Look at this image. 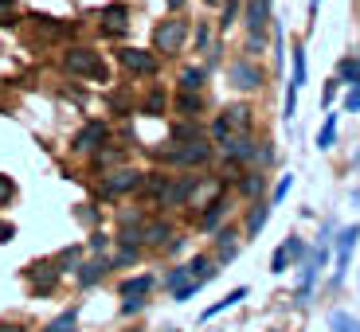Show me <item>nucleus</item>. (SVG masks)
Listing matches in <instances>:
<instances>
[{
    "label": "nucleus",
    "mask_w": 360,
    "mask_h": 332,
    "mask_svg": "<svg viewBox=\"0 0 360 332\" xmlns=\"http://www.w3.org/2000/svg\"><path fill=\"white\" fill-rule=\"evenodd\" d=\"M63 67L71 74H82V79H102L106 82V63L98 59V51H90V47H71L63 55Z\"/></svg>",
    "instance_id": "nucleus-1"
},
{
    "label": "nucleus",
    "mask_w": 360,
    "mask_h": 332,
    "mask_svg": "<svg viewBox=\"0 0 360 332\" xmlns=\"http://www.w3.org/2000/svg\"><path fill=\"white\" fill-rule=\"evenodd\" d=\"M184 36H188V24H184V20H165L153 32V44H157V51H180Z\"/></svg>",
    "instance_id": "nucleus-2"
},
{
    "label": "nucleus",
    "mask_w": 360,
    "mask_h": 332,
    "mask_svg": "<svg viewBox=\"0 0 360 332\" xmlns=\"http://www.w3.org/2000/svg\"><path fill=\"white\" fill-rule=\"evenodd\" d=\"M134 188H141V172L134 168H117L106 176V196H122V192H134Z\"/></svg>",
    "instance_id": "nucleus-3"
},
{
    "label": "nucleus",
    "mask_w": 360,
    "mask_h": 332,
    "mask_svg": "<svg viewBox=\"0 0 360 332\" xmlns=\"http://www.w3.org/2000/svg\"><path fill=\"white\" fill-rule=\"evenodd\" d=\"M153 289V278H129V281H122V297H129L126 305V313H134V309H141V297Z\"/></svg>",
    "instance_id": "nucleus-4"
},
{
    "label": "nucleus",
    "mask_w": 360,
    "mask_h": 332,
    "mask_svg": "<svg viewBox=\"0 0 360 332\" xmlns=\"http://www.w3.org/2000/svg\"><path fill=\"white\" fill-rule=\"evenodd\" d=\"M207 153H212V149H207V145L200 141V137H192V141L184 145V149L169 153V161H176V164H204V161H207Z\"/></svg>",
    "instance_id": "nucleus-5"
},
{
    "label": "nucleus",
    "mask_w": 360,
    "mask_h": 332,
    "mask_svg": "<svg viewBox=\"0 0 360 332\" xmlns=\"http://www.w3.org/2000/svg\"><path fill=\"white\" fill-rule=\"evenodd\" d=\"M102 141H106V126H102V121H94V126H86L79 137H75L71 149H75V153H90V149H98Z\"/></svg>",
    "instance_id": "nucleus-6"
},
{
    "label": "nucleus",
    "mask_w": 360,
    "mask_h": 332,
    "mask_svg": "<svg viewBox=\"0 0 360 332\" xmlns=\"http://www.w3.org/2000/svg\"><path fill=\"white\" fill-rule=\"evenodd\" d=\"M122 63H126L134 74H153L157 71L153 55H149V51H134V47H129V51H122Z\"/></svg>",
    "instance_id": "nucleus-7"
},
{
    "label": "nucleus",
    "mask_w": 360,
    "mask_h": 332,
    "mask_svg": "<svg viewBox=\"0 0 360 332\" xmlns=\"http://www.w3.org/2000/svg\"><path fill=\"white\" fill-rule=\"evenodd\" d=\"M266 12H270V0H251V4H247V24H251L255 36H262V27H266Z\"/></svg>",
    "instance_id": "nucleus-8"
},
{
    "label": "nucleus",
    "mask_w": 360,
    "mask_h": 332,
    "mask_svg": "<svg viewBox=\"0 0 360 332\" xmlns=\"http://www.w3.org/2000/svg\"><path fill=\"white\" fill-rule=\"evenodd\" d=\"M224 153H227V157H235V161H247V157H251L255 149H251V141H247L243 133H239V137L227 133V137H224Z\"/></svg>",
    "instance_id": "nucleus-9"
},
{
    "label": "nucleus",
    "mask_w": 360,
    "mask_h": 332,
    "mask_svg": "<svg viewBox=\"0 0 360 332\" xmlns=\"http://www.w3.org/2000/svg\"><path fill=\"white\" fill-rule=\"evenodd\" d=\"M231 82H235V86H259L262 74L255 71L251 63H231Z\"/></svg>",
    "instance_id": "nucleus-10"
},
{
    "label": "nucleus",
    "mask_w": 360,
    "mask_h": 332,
    "mask_svg": "<svg viewBox=\"0 0 360 332\" xmlns=\"http://www.w3.org/2000/svg\"><path fill=\"white\" fill-rule=\"evenodd\" d=\"M200 82H204V71H200V67H188V71L180 74V86L184 90H200Z\"/></svg>",
    "instance_id": "nucleus-11"
},
{
    "label": "nucleus",
    "mask_w": 360,
    "mask_h": 332,
    "mask_svg": "<svg viewBox=\"0 0 360 332\" xmlns=\"http://www.w3.org/2000/svg\"><path fill=\"white\" fill-rule=\"evenodd\" d=\"M227 129H247V109L243 106H235V109H227Z\"/></svg>",
    "instance_id": "nucleus-12"
},
{
    "label": "nucleus",
    "mask_w": 360,
    "mask_h": 332,
    "mask_svg": "<svg viewBox=\"0 0 360 332\" xmlns=\"http://www.w3.org/2000/svg\"><path fill=\"white\" fill-rule=\"evenodd\" d=\"M102 20H106L110 27H122V20H126V4H110V8L102 12Z\"/></svg>",
    "instance_id": "nucleus-13"
},
{
    "label": "nucleus",
    "mask_w": 360,
    "mask_h": 332,
    "mask_svg": "<svg viewBox=\"0 0 360 332\" xmlns=\"http://www.w3.org/2000/svg\"><path fill=\"white\" fill-rule=\"evenodd\" d=\"M165 234H169V227H165V223H149L141 231V239H149V243H165Z\"/></svg>",
    "instance_id": "nucleus-14"
},
{
    "label": "nucleus",
    "mask_w": 360,
    "mask_h": 332,
    "mask_svg": "<svg viewBox=\"0 0 360 332\" xmlns=\"http://www.w3.org/2000/svg\"><path fill=\"white\" fill-rule=\"evenodd\" d=\"M98 274H106V262H94V266H86V270L79 274V281H82V286H90V281H98Z\"/></svg>",
    "instance_id": "nucleus-15"
},
{
    "label": "nucleus",
    "mask_w": 360,
    "mask_h": 332,
    "mask_svg": "<svg viewBox=\"0 0 360 332\" xmlns=\"http://www.w3.org/2000/svg\"><path fill=\"white\" fill-rule=\"evenodd\" d=\"M243 297H247V289H235V293H231V297H227V301H219V305H212V309H207V313H204V317H216V313H219V309H227V305H235V301H243Z\"/></svg>",
    "instance_id": "nucleus-16"
},
{
    "label": "nucleus",
    "mask_w": 360,
    "mask_h": 332,
    "mask_svg": "<svg viewBox=\"0 0 360 332\" xmlns=\"http://www.w3.org/2000/svg\"><path fill=\"white\" fill-rule=\"evenodd\" d=\"M333 328H337V332H360V324H356V321H352V317H345V313H337V317H333Z\"/></svg>",
    "instance_id": "nucleus-17"
},
{
    "label": "nucleus",
    "mask_w": 360,
    "mask_h": 332,
    "mask_svg": "<svg viewBox=\"0 0 360 332\" xmlns=\"http://www.w3.org/2000/svg\"><path fill=\"white\" fill-rule=\"evenodd\" d=\"M219 215H224V199H216V204L207 207V215H204V227H216Z\"/></svg>",
    "instance_id": "nucleus-18"
},
{
    "label": "nucleus",
    "mask_w": 360,
    "mask_h": 332,
    "mask_svg": "<svg viewBox=\"0 0 360 332\" xmlns=\"http://www.w3.org/2000/svg\"><path fill=\"white\" fill-rule=\"evenodd\" d=\"M12 192H16V184H12L8 176H0V207H8V199H12Z\"/></svg>",
    "instance_id": "nucleus-19"
},
{
    "label": "nucleus",
    "mask_w": 360,
    "mask_h": 332,
    "mask_svg": "<svg viewBox=\"0 0 360 332\" xmlns=\"http://www.w3.org/2000/svg\"><path fill=\"white\" fill-rule=\"evenodd\" d=\"M71 324H75V309H71V313H63V317H59V321H55V324H51V328H47V332H67V328H71Z\"/></svg>",
    "instance_id": "nucleus-20"
},
{
    "label": "nucleus",
    "mask_w": 360,
    "mask_h": 332,
    "mask_svg": "<svg viewBox=\"0 0 360 332\" xmlns=\"http://www.w3.org/2000/svg\"><path fill=\"white\" fill-rule=\"evenodd\" d=\"M262 219H266V207H255V211H251V223H247V231H259V227H262Z\"/></svg>",
    "instance_id": "nucleus-21"
},
{
    "label": "nucleus",
    "mask_w": 360,
    "mask_h": 332,
    "mask_svg": "<svg viewBox=\"0 0 360 332\" xmlns=\"http://www.w3.org/2000/svg\"><path fill=\"white\" fill-rule=\"evenodd\" d=\"M243 192H247V196H259V192H262V176H247L243 180Z\"/></svg>",
    "instance_id": "nucleus-22"
},
{
    "label": "nucleus",
    "mask_w": 360,
    "mask_h": 332,
    "mask_svg": "<svg viewBox=\"0 0 360 332\" xmlns=\"http://www.w3.org/2000/svg\"><path fill=\"white\" fill-rule=\"evenodd\" d=\"M114 161H122V153H117V149H106V153H98V164H114Z\"/></svg>",
    "instance_id": "nucleus-23"
},
{
    "label": "nucleus",
    "mask_w": 360,
    "mask_h": 332,
    "mask_svg": "<svg viewBox=\"0 0 360 332\" xmlns=\"http://www.w3.org/2000/svg\"><path fill=\"white\" fill-rule=\"evenodd\" d=\"M110 243V239H106V234H102V231H94V234H90V246H94V251H102V246H106Z\"/></svg>",
    "instance_id": "nucleus-24"
},
{
    "label": "nucleus",
    "mask_w": 360,
    "mask_h": 332,
    "mask_svg": "<svg viewBox=\"0 0 360 332\" xmlns=\"http://www.w3.org/2000/svg\"><path fill=\"white\" fill-rule=\"evenodd\" d=\"M317 141H321V149H325V145H329V141H333V121H329V126L321 129V137H317Z\"/></svg>",
    "instance_id": "nucleus-25"
},
{
    "label": "nucleus",
    "mask_w": 360,
    "mask_h": 332,
    "mask_svg": "<svg viewBox=\"0 0 360 332\" xmlns=\"http://www.w3.org/2000/svg\"><path fill=\"white\" fill-rule=\"evenodd\" d=\"M165 106V98H161V94H153V98H149V106H145V109H149V114H157V109H161Z\"/></svg>",
    "instance_id": "nucleus-26"
},
{
    "label": "nucleus",
    "mask_w": 360,
    "mask_h": 332,
    "mask_svg": "<svg viewBox=\"0 0 360 332\" xmlns=\"http://www.w3.org/2000/svg\"><path fill=\"white\" fill-rule=\"evenodd\" d=\"M12 234H16V231H12V227H4V223H0V243H8Z\"/></svg>",
    "instance_id": "nucleus-27"
},
{
    "label": "nucleus",
    "mask_w": 360,
    "mask_h": 332,
    "mask_svg": "<svg viewBox=\"0 0 360 332\" xmlns=\"http://www.w3.org/2000/svg\"><path fill=\"white\" fill-rule=\"evenodd\" d=\"M12 4H16V0H0V12H12Z\"/></svg>",
    "instance_id": "nucleus-28"
},
{
    "label": "nucleus",
    "mask_w": 360,
    "mask_h": 332,
    "mask_svg": "<svg viewBox=\"0 0 360 332\" xmlns=\"http://www.w3.org/2000/svg\"><path fill=\"white\" fill-rule=\"evenodd\" d=\"M349 106H352V109H360V94H352V98H349Z\"/></svg>",
    "instance_id": "nucleus-29"
},
{
    "label": "nucleus",
    "mask_w": 360,
    "mask_h": 332,
    "mask_svg": "<svg viewBox=\"0 0 360 332\" xmlns=\"http://www.w3.org/2000/svg\"><path fill=\"white\" fill-rule=\"evenodd\" d=\"M169 4H172V8H176V4H184V0H169Z\"/></svg>",
    "instance_id": "nucleus-30"
},
{
    "label": "nucleus",
    "mask_w": 360,
    "mask_h": 332,
    "mask_svg": "<svg viewBox=\"0 0 360 332\" xmlns=\"http://www.w3.org/2000/svg\"><path fill=\"white\" fill-rule=\"evenodd\" d=\"M0 332H20V328H0Z\"/></svg>",
    "instance_id": "nucleus-31"
},
{
    "label": "nucleus",
    "mask_w": 360,
    "mask_h": 332,
    "mask_svg": "<svg viewBox=\"0 0 360 332\" xmlns=\"http://www.w3.org/2000/svg\"><path fill=\"white\" fill-rule=\"evenodd\" d=\"M212 4H224V0H212Z\"/></svg>",
    "instance_id": "nucleus-32"
}]
</instances>
